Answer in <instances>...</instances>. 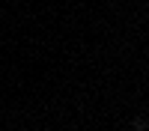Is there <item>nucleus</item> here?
Returning a JSON list of instances; mask_svg holds the SVG:
<instances>
[{
  "label": "nucleus",
  "mask_w": 149,
  "mask_h": 131,
  "mask_svg": "<svg viewBox=\"0 0 149 131\" xmlns=\"http://www.w3.org/2000/svg\"><path fill=\"white\" fill-rule=\"evenodd\" d=\"M134 128H137V131H146V128H149V122L140 116V119H134Z\"/></svg>",
  "instance_id": "1"
}]
</instances>
